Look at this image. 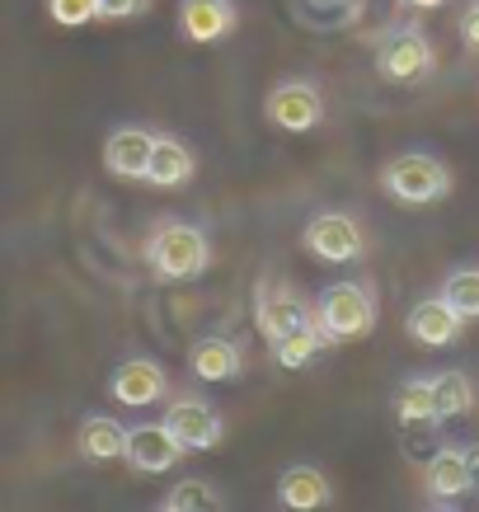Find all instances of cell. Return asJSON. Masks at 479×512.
I'll return each mask as SVG.
<instances>
[{
    "label": "cell",
    "instance_id": "obj_1",
    "mask_svg": "<svg viewBox=\"0 0 479 512\" xmlns=\"http://www.w3.org/2000/svg\"><path fill=\"white\" fill-rule=\"evenodd\" d=\"M146 264H151L155 278L165 282H193L212 264V240L193 221H165L146 240Z\"/></svg>",
    "mask_w": 479,
    "mask_h": 512
},
{
    "label": "cell",
    "instance_id": "obj_2",
    "mask_svg": "<svg viewBox=\"0 0 479 512\" xmlns=\"http://www.w3.org/2000/svg\"><path fill=\"white\" fill-rule=\"evenodd\" d=\"M315 325L325 329L329 343H357L376 329V296L367 282H334L320 292Z\"/></svg>",
    "mask_w": 479,
    "mask_h": 512
},
{
    "label": "cell",
    "instance_id": "obj_3",
    "mask_svg": "<svg viewBox=\"0 0 479 512\" xmlns=\"http://www.w3.org/2000/svg\"><path fill=\"white\" fill-rule=\"evenodd\" d=\"M381 188L404 207H433L451 193V170L437 156L423 151H404L381 170Z\"/></svg>",
    "mask_w": 479,
    "mask_h": 512
},
{
    "label": "cell",
    "instance_id": "obj_4",
    "mask_svg": "<svg viewBox=\"0 0 479 512\" xmlns=\"http://www.w3.org/2000/svg\"><path fill=\"white\" fill-rule=\"evenodd\" d=\"M301 245H306L320 264H357L362 249H367V235H362L357 217H348V212H320V217L306 221Z\"/></svg>",
    "mask_w": 479,
    "mask_h": 512
},
{
    "label": "cell",
    "instance_id": "obj_5",
    "mask_svg": "<svg viewBox=\"0 0 479 512\" xmlns=\"http://www.w3.org/2000/svg\"><path fill=\"white\" fill-rule=\"evenodd\" d=\"M376 66H381V76L395 80V85H414V80H423L437 66V52H433V43L423 38V29H395L386 43H381V52H376Z\"/></svg>",
    "mask_w": 479,
    "mask_h": 512
},
{
    "label": "cell",
    "instance_id": "obj_6",
    "mask_svg": "<svg viewBox=\"0 0 479 512\" xmlns=\"http://www.w3.org/2000/svg\"><path fill=\"white\" fill-rule=\"evenodd\" d=\"M165 428L174 433V442L184 451H212L226 437V423H221V414L212 409L207 400H198V395H184V400H174L170 409H165Z\"/></svg>",
    "mask_w": 479,
    "mask_h": 512
},
{
    "label": "cell",
    "instance_id": "obj_7",
    "mask_svg": "<svg viewBox=\"0 0 479 512\" xmlns=\"http://www.w3.org/2000/svg\"><path fill=\"white\" fill-rule=\"evenodd\" d=\"M325 118V94L320 85H310V80H282L278 90L268 94V123L282 127V132H310V127H320Z\"/></svg>",
    "mask_w": 479,
    "mask_h": 512
},
{
    "label": "cell",
    "instance_id": "obj_8",
    "mask_svg": "<svg viewBox=\"0 0 479 512\" xmlns=\"http://www.w3.org/2000/svg\"><path fill=\"white\" fill-rule=\"evenodd\" d=\"M188 451L174 442V433L165 423H137V428H127V447H123V461L137 475H165L184 461Z\"/></svg>",
    "mask_w": 479,
    "mask_h": 512
},
{
    "label": "cell",
    "instance_id": "obj_9",
    "mask_svg": "<svg viewBox=\"0 0 479 512\" xmlns=\"http://www.w3.org/2000/svg\"><path fill=\"white\" fill-rule=\"evenodd\" d=\"M109 395L127 409H146V404L170 395V376L155 357H127L123 367L109 376Z\"/></svg>",
    "mask_w": 479,
    "mask_h": 512
},
{
    "label": "cell",
    "instance_id": "obj_10",
    "mask_svg": "<svg viewBox=\"0 0 479 512\" xmlns=\"http://www.w3.org/2000/svg\"><path fill=\"white\" fill-rule=\"evenodd\" d=\"M179 33L188 43H221L235 33V5L231 0H179Z\"/></svg>",
    "mask_w": 479,
    "mask_h": 512
},
{
    "label": "cell",
    "instance_id": "obj_11",
    "mask_svg": "<svg viewBox=\"0 0 479 512\" xmlns=\"http://www.w3.org/2000/svg\"><path fill=\"white\" fill-rule=\"evenodd\" d=\"M404 329H409V339L423 343V348H451V343L461 339L465 320L451 311L442 296H428V301H418L414 311H409Z\"/></svg>",
    "mask_w": 479,
    "mask_h": 512
},
{
    "label": "cell",
    "instance_id": "obj_12",
    "mask_svg": "<svg viewBox=\"0 0 479 512\" xmlns=\"http://www.w3.org/2000/svg\"><path fill=\"white\" fill-rule=\"evenodd\" d=\"M151 146H155V137L146 127H118V132H109V141H104V170L118 174V179H146Z\"/></svg>",
    "mask_w": 479,
    "mask_h": 512
},
{
    "label": "cell",
    "instance_id": "obj_13",
    "mask_svg": "<svg viewBox=\"0 0 479 512\" xmlns=\"http://www.w3.org/2000/svg\"><path fill=\"white\" fill-rule=\"evenodd\" d=\"M329 498H334V489H329V475L320 466H306V461H296V466H287L278 475V503L292 512H315L325 508Z\"/></svg>",
    "mask_w": 479,
    "mask_h": 512
},
{
    "label": "cell",
    "instance_id": "obj_14",
    "mask_svg": "<svg viewBox=\"0 0 479 512\" xmlns=\"http://www.w3.org/2000/svg\"><path fill=\"white\" fill-rule=\"evenodd\" d=\"M423 484H428V494L437 498V503H451V498H461L475 489V475H470V461H465L461 447H442L423 466Z\"/></svg>",
    "mask_w": 479,
    "mask_h": 512
},
{
    "label": "cell",
    "instance_id": "obj_15",
    "mask_svg": "<svg viewBox=\"0 0 479 512\" xmlns=\"http://www.w3.org/2000/svg\"><path fill=\"white\" fill-rule=\"evenodd\" d=\"M254 320H259L263 339L278 343V339H287V334H296V329H306L310 320H315V306H306V301L292 292H278V296H263Z\"/></svg>",
    "mask_w": 479,
    "mask_h": 512
},
{
    "label": "cell",
    "instance_id": "obj_16",
    "mask_svg": "<svg viewBox=\"0 0 479 512\" xmlns=\"http://www.w3.org/2000/svg\"><path fill=\"white\" fill-rule=\"evenodd\" d=\"M198 170V156L188 151L179 137H155L151 146V165H146V184L151 188H179L193 179Z\"/></svg>",
    "mask_w": 479,
    "mask_h": 512
},
{
    "label": "cell",
    "instance_id": "obj_17",
    "mask_svg": "<svg viewBox=\"0 0 479 512\" xmlns=\"http://www.w3.org/2000/svg\"><path fill=\"white\" fill-rule=\"evenodd\" d=\"M188 367H193L198 381H235L245 372V353L231 339H198L193 353H188Z\"/></svg>",
    "mask_w": 479,
    "mask_h": 512
},
{
    "label": "cell",
    "instance_id": "obj_18",
    "mask_svg": "<svg viewBox=\"0 0 479 512\" xmlns=\"http://www.w3.org/2000/svg\"><path fill=\"white\" fill-rule=\"evenodd\" d=\"M127 428L113 414H90L80 423V456L85 461H123Z\"/></svg>",
    "mask_w": 479,
    "mask_h": 512
},
{
    "label": "cell",
    "instance_id": "obj_19",
    "mask_svg": "<svg viewBox=\"0 0 479 512\" xmlns=\"http://www.w3.org/2000/svg\"><path fill=\"white\" fill-rule=\"evenodd\" d=\"M395 414H400L404 428H433L437 419V404H433V381H423V376H414V381H404L400 390H395Z\"/></svg>",
    "mask_w": 479,
    "mask_h": 512
},
{
    "label": "cell",
    "instance_id": "obj_20",
    "mask_svg": "<svg viewBox=\"0 0 479 512\" xmlns=\"http://www.w3.org/2000/svg\"><path fill=\"white\" fill-rule=\"evenodd\" d=\"M320 348H329V339H325V329L310 320L306 329H296V334H287V339L273 343V362L287 367V372H301V367H310V362L320 357Z\"/></svg>",
    "mask_w": 479,
    "mask_h": 512
},
{
    "label": "cell",
    "instance_id": "obj_21",
    "mask_svg": "<svg viewBox=\"0 0 479 512\" xmlns=\"http://www.w3.org/2000/svg\"><path fill=\"white\" fill-rule=\"evenodd\" d=\"M433 404H437V419H461L475 409V386L465 372H442L433 376Z\"/></svg>",
    "mask_w": 479,
    "mask_h": 512
},
{
    "label": "cell",
    "instance_id": "obj_22",
    "mask_svg": "<svg viewBox=\"0 0 479 512\" xmlns=\"http://www.w3.org/2000/svg\"><path fill=\"white\" fill-rule=\"evenodd\" d=\"M226 494L212 480H184L165 494V512H221Z\"/></svg>",
    "mask_w": 479,
    "mask_h": 512
},
{
    "label": "cell",
    "instance_id": "obj_23",
    "mask_svg": "<svg viewBox=\"0 0 479 512\" xmlns=\"http://www.w3.org/2000/svg\"><path fill=\"white\" fill-rule=\"evenodd\" d=\"M442 301H447L461 320H479V268H456V273H447Z\"/></svg>",
    "mask_w": 479,
    "mask_h": 512
},
{
    "label": "cell",
    "instance_id": "obj_24",
    "mask_svg": "<svg viewBox=\"0 0 479 512\" xmlns=\"http://www.w3.org/2000/svg\"><path fill=\"white\" fill-rule=\"evenodd\" d=\"M47 15L62 29H85L90 19H99V0H47Z\"/></svg>",
    "mask_w": 479,
    "mask_h": 512
},
{
    "label": "cell",
    "instance_id": "obj_25",
    "mask_svg": "<svg viewBox=\"0 0 479 512\" xmlns=\"http://www.w3.org/2000/svg\"><path fill=\"white\" fill-rule=\"evenodd\" d=\"M151 15V0H99V19H141Z\"/></svg>",
    "mask_w": 479,
    "mask_h": 512
},
{
    "label": "cell",
    "instance_id": "obj_26",
    "mask_svg": "<svg viewBox=\"0 0 479 512\" xmlns=\"http://www.w3.org/2000/svg\"><path fill=\"white\" fill-rule=\"evenodd\" d=\"M461 38H465V47H475L479 52V0H470L461 10Z\"/></svg>",
    "mask_w": 479,
    "mask_h": 512
},
{
    "label": "cell",
    "instance_id": "obj_27",
    "mask_svg": "<svg viewBox=\"0 0 479 512\" xmlns=\"http://www.w3.org/2000/svg\"><path fill=\"white\" fill-rule=\"evenodd\" d=\"M465 451V461H470V475H475V484H479V442H470V447H461Z\"/></svg>",
    "mask_w": 479,
    "mask_h": 512
},
{
    "label": "cell",
    "instance_id": "obj_28",
    "mask_svg": "<svg viewBox=\"0 0 479 512\" xmlns=\"http://www.w3.org/2000/svg\"><path fill=\"white\" fill-rule=\"evenodd\" d=\"M404 5H414V10H437V5H447V0H404Z\"/></svg>",
    "mask_w": 479,
    "mask_h": 512
}]
</instances>
